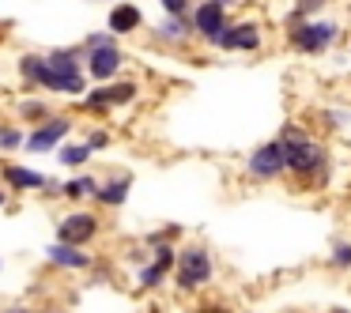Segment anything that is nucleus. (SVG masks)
<instances>
[{"label":"nucleus","mask_w":351,"mask_h":313,"mask_svg":"<svg viewBox=\"0 0 351 313\" xmlns=\"http://www.w3.org/2000/svg\"><path fill=\"white\" fill-rule=\"evenodd\" d=\"M23 76L31 84H42L49 91H61V95H80L84 91V79H80L76 68V53H53L49 61H38V57H23Z\"/></svg>","instance_id":"nucleus-1"},{"label":"nucleus","mask_w":351,"mask_h":313,"mask_svg":"<svg viewBox=\"0 0 351 313\" xmlns=\"http://www.w3.org/2000/svg\"><path fill=\"white\" fill-rule=\"evenodd\" d=\"M283 162H287L291 170H298V174H310V170L321 166V147L313 144L310 136L287 129V140H283Z\"/></svg>","instance_id":"nucleus-2"},{"label":"nucleus","mask_w":351,"mask_h":313,"mask_svg":"<svg viewBox=\"0 0 351 313\" xmlns=\"http://www.w3.org/2000/svg\"><path fill=\"white\" fill-rule=\"evenodd\" d=\"M212 279V260H208L204 249H185L182 257H178V283H182L185 290L189 287H200V283Z\"/></svg>","instance_id":"nucleus-3"},{"label":"nucleus","mask_w":351,"mask_h":313,"mask_svg":"<svg viewBox=\"0 0 351 313\" xmlns=\"http://www.w3.org/2000/svg\"><path fill=\"white\" fill-rule=\"evenodd\" d=\"M332 38H336V27H328V23H302L291 31V46L298 53H321Z\"/></svg>","instance_id":"nucleus-4"},{"label":"nucleus","mask_w":351,"mask_h":313,"mask_svg":"<svg viewBox=\"0 0 351 313\" xmlns=\"http://www.w3.org/2000/svg\"><path fill=\"white\" fill-rule=\"evenodd\" d=\"M117 68H121V49H117L110 38H95L91 42V76L95 79H110Z\"/></svg>","instance_id":"nucleus-5"},{"label":"nucleus","mask_w":351,"mask_h":313,"mask_svg":"<svg viewBox=\"0 0 351 313\" xmlns=\"http://www.w3.org/2000/svg\"><path fill=\"white\" fill-rule=\"evenodd\" d=\"M95 230H99V219L87 215V212H76V215H69V219H61L57 234H61V242H69V245H84V242L95 238Z\"/></svg>","instance_id":"nucleus-6"},{"label":"nucleus","mask_w":351,"mask_h":313,"mask_svg":"<svg viewBox=\"0 0 351 313\" xmlns=\"http://www.w3.org/2000/svg\"><path fill=\"white\" fill-rule=\"evenodd\" d=\"M283 166H287V162H283V144H280V140H276V144L257 147L253 159H250V174L253 177H276Z\"/></svg>","instance_id":"nucleus-7"},{"label":"nucleus","mask_w":351,"mask_h":313,"mask_svg":"<svg viewBox=\"0 0 351 313\" xmlns=\"http://www.w3.org/2000/svg\"><path fill=\"white\" fill-rule=\"evenodd\" d=\"M193 27H197L204 38H219V31L227 27V16H223V4L219 0H208V4H200L197 8V16H193Z\"/></svg>","instance_id":"nucleus-8"},{"label":"nucleus","mask_w":351,"mask_h":313,"mask_svg":"<svg viewBox=\"0 0 351 313\" xmlns=\"http://www.w3.org/2000/svg\"><path fill=\"white\" fill-rule=\"evenodd\" d=\"M215 42H219L223 49H257L261 46V34H257V27L242 23V27H223Z\"/></svg>","instance_id":"nucleus-9"},{"label":"nucleus","mask_w":351,"mask_h":313,"mask_svg":"<svg viewBox=\"0 0 351 313\" xmlns=\"http://www.w3.org/2000/svg\"><path fill=\"white\" fill-rule=\"evenodd\" d=\"M132 95H136V87H132V84L102 87V91H91V95H87V110H91V114H99V110L114 106V102H129Z\"/></svg>","instance_id":"nucleus-10"},{"label":"nucleus","mask_w":351,"mask_h":313,"mask_svg":"<svg viewBox=\"0 0 351 313\" xmlns=\"http://www.w3.org/2000/svg\"><path fill=\"white\" fill-rule=\"evenodd\" d=\"M61 136H69V121H49V125H42V129L31 132L27 147H31V151H53Z\"/></svg>","instance_id":"nucleus-11"},{"label":"nucleus","mask_w":351,"mask_h":313,"mask_svg":"<svg viewBox=\"0 0 351 313\" xmlns=\"http://www.w3.org/2000/svg\"><path fill=\"white\" fill-rule=\"evenodd\" d=\"M49 260H53V264H61V268H87V264H91V257H87V253H80V245H69V242L49 245Z\"/></svg>","instance_id":"nucleus-12"},{"label":"nucleus","mask_w":351,"mask_h":313,"mask_svg":"<svg viewBox=\"0 0 351 313\" xmlns=\"http://www.w3.org/2000/svg\"><path fill=\"white\" fill-rule=\"evenodd\" d=\"M140 27V8L136 4H117L114 12H110V31L114 34H129Z\"/></svg>","instance_id":"nucleus-13"},{"label":"nucleus","mask_w":351,"mask_h":313,"mask_svg":"<svg viewBox=\"0 0 351 313\" xmlns=\"http://www.w3.org/2000/svg\"><path fill=\"white\" fill-rule=\"evenodd\" d=\"M4 177H8L16 189H42V185H46V177H42L38 170H27V166H8Z\"/></svg>","instance_id":"nucleus-14"},{"label":"nucleus","mask_w":351,"mask_h":313,"mask_svg":"<svg viewBox=\"0 0 351 313\" xmlns=\"http://www.w3.org/2000/svg\"><path fill=\"white\" fill-rule=\"evenodd\" d=\"M125 197H129V177H117L114 185H95V200H102L110 208H117Z\"/></svg>","instance_id":"nucleus-15"},{"label":"nucleus","mask_w":351,"mask_h":313,"mask_svg":"<svg viewBox=\"0 0 351 313\" xmlns=\"http://www.w3.org/2000/svg\"><path fill=\"white\" fill-rule=\"evenodd\" d=\"M87 155H91V147H61L64 166H80V162H87Z\"/></svg>","instance_id":"nucleus-16"},{"label":"nucleus","mask_w":351,"mask_h":313,"mask_svg":"<svg viewBox=\"0 0 351 313\" xmlns=\"http://www.w3.org/2000/svg\"><path fill=\"white\" fill-rule=\"evenodd\" d=\"M84 192H95L91 177H84V181H64V197H84Z\"/></svg>","instance_id":"nucleus-17"},{"label":"nucleus","mask_w":351,"mask_h":313,"mask_svg":"<svg viewBox=\"0 0 351 313\" xmlns=\"http://www.w3.org/2000/svg\"><path fill=\"white\" fill-rule=\"evenodd\" d=\"M19 114L31 117V121H34V117H38V121H46V106H42V102H23V106H19Z\"/></svg>","instance_id":"nucleus-18"},{"label":"nucleus","mask_w":351,"mask_h":313,"mask_svg":"<svg viewBox=\"0 0 351 313\" xmlns=\"http://www.w3.org/2000/svg\"><path fill=\"white\" fill-rule=\"evenodd\" d=\"M332 264H340V268H351V245H336V253H332Z\"/></svg>","instance_id":"nucleus-19"},{"label":"nucleus","mask_w":351,"mask_h":313,"mask_svg":"<svg viewBox=\"0 0 351 313\" xmlns=\"http://www.w3.org/2000/svg\"><path fill=\"white\" fill-rule=\"evenodd\" d=\"M170 264H174V253H170L167 245H159V257H155V268H159V272H167Z\"/></svg>","instance_id":"nucleus-20"},{"label":"nucleus","mask_w":351,"mask_h":313,"mask_svg":"<svg viewBox=\"0 0 351 313\" xmlns=\"http://www.w3.org/2000/svg\"><path fill=\"white\" fill-rule=\"evenodd\" d=\"M162 275H167V272H159V268L152 264L144 275H140V283H144V287H155V283H162Z\"/></svg>","instance_id":"nucleus-21"},{"label":"nucleus","mask_w":351,"mask_h":313,"mask_svg":"<svg viewBox=\"0 0 351 313\" xmlns=\"http://www.w3.org/2000/svg\"><path fill=\"white\" fill-rule=\"evenodd\" d=\"M19 144V132L16 129H0V147H16Z\"/></svg>","instance_id":"nucleus-22"},{"label":"nucleus","mask_w":351,"mask_h":313,"mask_svg":"<svg viewBox=\"0 0 351 313\" xmlns=\"http://www.w3.org/2000/svg\"><path fill=\"white\" fill-rule=\"evenodd\" d=\"M162 8H167L170 16H182V12L189 8V0H162Z\"/></svg>","instance_id":"nucleus-23"},{"label":"nucleus","mask_w":351,"mask_h":313,"mask_svg":"<svg viewBox=\"0 0 351 313\" xmlns=\"http://www.w3.org/2000/svg\"><path fill=\"white\" fill-rule=\"evenodd\" d=\"M106 144H110V136H106V132H95V136L87 140V147H91V151H95V147H106Z\"/></svg>","instance_id":"nucleus-24"},{"label":"nucleus","mask_w":351,"mask_h":313,"mask_svg":"<svg viewBox=\"0 0 351 313\" xmlns=\"http://www.w3.org/2000/svg\"><path fill=\"white\" fill-rule=\"evenodd\" d=\"M197 313H230L227 305H204V310H197Z\"/></svg>","instance_id":"nucleus-25"},{"label":"nucleus","mask_w":351,"mask_h":313,"mask_svg":"<svg viewBox=\"0 0 351 313\" xmlns=\"http://www.w3.org/2000/svg\"><path fill=\"white\" fill-rule=\"evenodd\" d=\"M8 313H27V310H8Z\"/></svg>","instance_id":"nucleus-26"},{"label":"nucleus","mask_w":351,"mask_h":313,"mask_svg":"<svg viewBox=\"0 0 351 313\" xmlns=\"http://www.w3.org/2000/svg\"><path fill=\"white\" fill-rule=\"evenodd\" d=\"M332 313H348V310H332Z\"/></svg>","instance_id":"nucleus-27"},{"label":"nucleus","mask_w":351,"mask_h":313,"mask_svg":"<svg viewBox=\"0 0 351 313\" xmlns=\"http://www.w3.org/2000/svg\"><path fill=\"white\" fill-rule=\"evenodd\" d=\"M0 204H4V192H0Z\"/></svg>","instance_id":"nucleus-28"}]
</instances>
